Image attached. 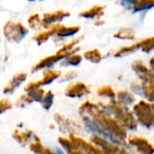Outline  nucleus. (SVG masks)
I'll use <instances>...</instances> for the list:
<instances>
[{
  "mask_svg": "<svg viewBox=\"0 0 154 154\" xmlns=\"http://www.w3.org/2000/svg\"><path fill=\"white\" fill-rule=\"evenodd\" d=\"M27 29L18 23L8 22L4 27V33L6 39L14 42H19L27 34Z\"/></svg>",
  "mask_w": 154,
  "mask_h": 154,
  "instance_id": "1",
  "label": "nucleus"
},
{
  "mask_svg": "<svg viewBox=\"0 0 154 154\" xmlns=\"http://www.w3.org/2000/svg\"><path fill=\"white\" fill-rule=\"evenodd\" d=\"M121 5L134 12L150 9L153 6V0H121Z\"/></svg>",
  "mask_w": 154,
  "mask_h": 154,
  "instance_id": "2",
  "label": "nucleus"
},
{
  "mask_svg": "<svg viewBox=\"0 0 154 154\" xmlns=\"http://www.w3.org/2000/svg\"><path fill=\"white\" fill-rule=\"evenodd\" d=\"M69 13L67 11H63V10H58L53 13L44 14L43 19L42 20V23L44 26H48L51 23L61 21L63 18H65L66 16H69Z\"/></svg>",
  "mask_w": 154,
  "mask_h": 154,
  "instance_id": "3",
  "label": "nucleus"
},
{
  "mask_svg": "<svg viewBox=\"0 0 154 154\" xmlns=\"http://www.w3.org/2000/svg\"><path fill=\"white\" fill-rule=\"evenodd\" d=\"M43 79L41 80V81H38V82H35V83H32L30 85L27 86L26 89L29 90L31 88H37L39 87L40 85H45V84H49L51 83L52 80H54L55 79H57L59 76H60V72L59 71H56V70H47L43 73Z\"/></svg>",
  "mask_w": 154,
  "mask_h": 154,
  "instance_id": "4",
  "label": "nucleus"
},
{
  "mask_svg": "<svg viewBox=\"0 0 154 154\" xmlns=\"http://www.w3.org/2000/svg\"><path fill=\"white\" fill-rule=\"evenodd\" d=\"M88 92H89V89L88 88L86 85L82 83H78V84L70 86L69 89H67L66 95L69 97H81Z\"/></svg>",
  "mask_w": 154,
  "mask_h": 154,
  "instance_id": "5",
  "label": "nucleus"
},
{
  "mask_svg": "<svg viewBox=\"0 0 154 154\" xmlns=\"http://www.w3.org/2000/svg\"><path fill=\"white\" fill-rule=\"evenodd\" d=\"M61 25L60 24H55L52 28H51L50 30L46 31V32H41L40 34H37L33 39L37 42L38 44H42L43 42H45L51 35H53L54 33H56V32L60 29Z\"/></svg>",
  "mask_w": 154,
  "mask_h": 154,
  "instance_id": "6",
  "label": "nucleus"
},
{
  "mask_svg": "<svg viewBox=\"0 0 154 154\" xmlns=\"http://www.w3.org/2000/svg\"><path fill=\"white\" fill-rule=\"evenodd\" d=\"M105 12V7L104 6H94L91 9H88L87 11H84L80 14L81 16L86 17V18H98L104 14Z\"/></svg>",
  "mask_w": 154,
  "mask_h": 154,
  "instance_id": "7",
  "label": "nucleus"
},
{
  "mask_svg": "<svg viewBox=\"0 0 154 154\" xmlns=\"http://www.w3.org/2000/svg\"><path fill=\"white\" fill-rule=\"evenodd\" d=\"M143 42H144V41H143L141 42H137V43H135L134 45H131V46H128V47H125V48L121 49L119 51H117L115 54V56L116 57H124V56H126V55H128V54H130L132 52H134L136 50L142 48Z\"/></svg>",
  "mask_w": 154,
  "mask_h": 154,
  "instance_id": "8",
  "label": "nucleus"
},
{
  "mask_svg": "<svg viewBox=\"0 0 154 154\" xmlns=\"http://www.w3.org/2000/svg\"><path fill=\"white\" fill-rule=\"evenodd\" d=\"M79 31V26H72V27H64V26H60V29L56 32V34L59 37H68V36H71L76 34Z\"/></svg>",
  "mask_w": 154,
  "mask_h": 154,
  "instance_id": "9",
  "label": "nucleus"
},
{
  "mask_svg": "<svg viewBox=\"0 0 154 154\" xmlns=\"http://www.w3.org/2000/svg\"><path fill=\"white\" fill-rule=\"evenodd\" d=\"M84 58L93 63H98L102 60V55L97 50H90L84 53Z\"/></svg>",
  "mask_w": 154,
  "mask_h": 154,
  "instance_id": "10",
  "label": "nucleus"
},
{
  "mask_svg": "<svg viewBox=\"0 0 154 154\" xmlns=\"http://www.w3.org/2000/svg\"><path fill=\"white\" fill-rule=\"evenodd\" d=\"M26 78V75L25 74H18L16 75L13 79L12 81L10 82L9 86L5 89V92H11L13 91L14 88H15L16 87H18Z\"/></svg>",
  "mask_w": 154,
  "mask_h": 154,
  "instance_id": "11",
  "label": "nucleus"
},
{
  "mask_svg": "<svg viewBox=\"0 0 154 154\" xmlns=\"http://www.w3.org/2000/svg\"><path fill=\"white\" fill-rule=\"evenodd\" d=\"M116 38H120V39H126V40H132L134 38V31L130 28H124L120 29L116 34Z\"/></svg>",
  "mask_w": 154,
  "mask_h": 154,
  "instance_id": "12",
  "label": "nucleus"
},
{
  "mask_svg": "<svg viewBox=\"0 0 154 154\" xmlns=\"http://www.w3.org/2000/svg\"><path fill=\"white\" fill-rule=\"evenodd\" d=\"M28 23H29V25L35 29V30H38L41 28L42 26V21H41V18L39 16V14H35L33 15H31L28 19Z\"/></svg>",
  "mask_w": 154,
  "mask_h": 154,
  "instance_id": "13",
  "label": "nucleus"
},
{
  "mask_svg": "<svg viewBox=\"0 0 154 154\" xmlns=\"http://www.w3.org/2000/svg\"><path fill=\"white\" fill-rule=\"evenodd\" d=\"M82 60V57L79 55H69L67 57V59L64 60L63 65H71V66H78Z\"/></svg>",
  "mask_w": 154,
  "mask_h": 154,
  "instance_id": "14",
  "label": "nucleus"
},
{
  "mask_svg": "<svg viewBox=\"0 0 154 154\" xmlns=\"http://www.w3.org/2000/svg\"><path fill=\"white\" fill-rule=\"evenodd\" d=\"M153 49V38L144 40V42L142 46V50L145 52H150Z\"/></svg>",
  "mask_w": 154,
  "mask_h": 154,
  "instance_id": "15",
  "label": "nucleus"
},
{
  "mask_svg": "<svg viewBox=\"0 0 154 154\" xmlns=\"http://www.w3.org/2000/svg\"><path fill=\"white\" fill-rule=\"evenodd\" d=\"M98 93L100 95H106V96H109V97H114V92H113L112 88H109V87H106V88H101L98 91Z\"/></svg>",
  "mask_w": 154,
  "mask_h": 154,
  "instance_id": "16",
  "label": "nucleus"
},
{
  "mask_svg": "<svg viewBox=\"0 0 154 154\" xmlns=\"http://www.w3.org/2000/svg\"><path fill=\"white\" fill-rule=\"evenodd\" d=\"M30 1H34V0H30Z\"/></svg>",
  "mask_w": 154,
  "mask_h": 154,
  "instance_id": "17",
  "label": "nucleus"
}]
</instances>
